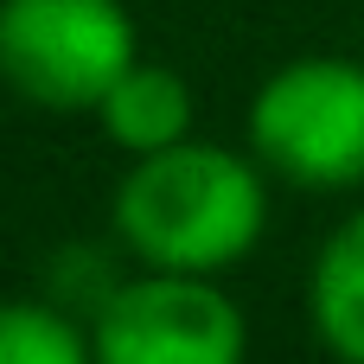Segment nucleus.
I'll use <instances>...</instances> for the list:
<instances>
[{
    "label": "nucleus",
    "instance_id": "0eeeda50",
    "mask_svg": "<svg viewBox=\"0 0 364 364\" xmlns=\"http://www.w3.org/2000/svg\"><path fill=\"white\" fill-rule=\"evenodd\" d=\"M0 364H96V352L58 307L0 301Z\"/></svg>",
    "mask_w": 364,
    "mask_h": 364
},
{
    "label": "nucleus",
    "instance_id": "f257e3e1",
    "mask_svg": "<svg viewBox=\"0 0 364 364\" xmlns=\"http://www.w3.org/2000/svg\"><path fill=\"white\" fill-rule=\"evenodd\" d=\"M115 230L147 269L218 275L262 243L269 192L243 154L218 141H179L134 160L115 192Z\"/></svg>",
    "mask_w": 364,
    "mask_h": 364
},
{
    "label": "nucleus",
    "instance_id": "20e7f679",
    "mask_svg": "<svg viewBox=\"0 0 364 364\" xmlns=\"http://www.w3.org/2000/svg\"><path fill=\"white\" fill-rule=\"evenodd\" d=\"M90 352L96 364H243L250 320L211 275L154 269L96 307Z\"/></svg>",
    "mask_w": 364,
    "mask_h": 364
},
{
    "label": "nucleus",
    "instance_id": "f03ea898",
    "mask_svg": "<svg viewBox=\"0 0 364 364\" xmlns=\"http://www.w3.org/2000/svg\"><path fill=\"white\" fill-rule=\"evenodd\" d=\"M256 160L307 192H346L364 179V64L294 58L250 102Z\"/></svg>",
    "mask_w": 364,
    "mask_h": 364
},
{
    "label": "nucleus",
    "instance_id": "423d86ee",
    "mask_svg": "<svg viewBox=\"0 0 364 364\" xmlns=\"http://www.w3.org/2000/svg\"><path fill=\"white\" fill-rule=\"evenodd\" d=\"M314 333L339 364H364V211L326 237L314 262Z\"/></svg>",
    "mask_w": 364,
    "mask_h": 364
},
{
    "label": "nucleus",
    "instance_id": "39448f33",
    "mask_svg": "<svg viewBox=\"0 0 364 364\" xmlns=\"http://www.w3.org/2000/svg\"><path fill=\"white\" fill-rule=\"evenodd\" d=\"M192 109H198V102H192V83H186L173 64H147V58H134V64L115 77V90L96 102L109 141L128 147L134 160L192 141Z\"/></svg>",
    "mask_w": 364,
    "mask_h": 364
},
{
    "label": "nucleus",
    "instance_id": "7ed1b4c3",
    "mask_svg": "<svg viewBox=\"0 0 364 364\" xmlns=\"http://www.w3.org/2000/svg\"><path fill=\"white\" fill-rule=\"evenodd\" d=\"M134 58L122 0H0V77L38 109H96Z\"/></svg>",
    "mask_w": 364,
    "mask_h": 364
}]
</instances>
